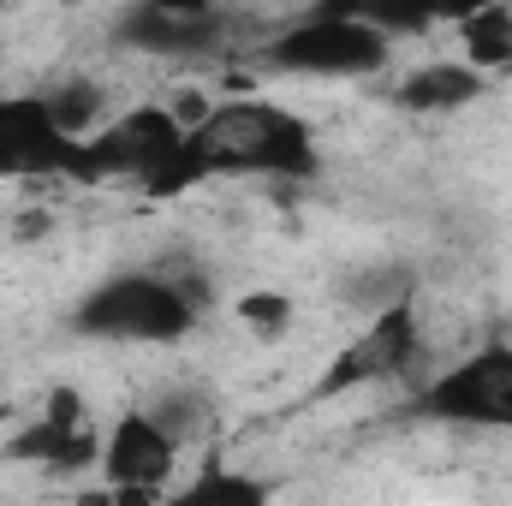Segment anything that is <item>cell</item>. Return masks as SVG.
<instances>
[{
    "mask_svg": "<svg viewBox=\"0 0 512 506\" xmlns=\"http://www.w3.org/2000/svg\"><path fill=\"white\" fill-rule=\"evenodd\" d=\"M161 506H274V501H268V489L256 477H245V471L203 465L191 483H179L173 495H161Z\"/></svg>",
    "mask_w": 512,
    "mask_h": 506,
    "instance_id": "7c38bea8",
    "label": "cell"
},
{
    "mask_svg": "<svg viewBox=\"0 0 512 506\" xmlns=\"http://www.w3.org/2000/svg\"><path fill=\"white\" fill-rule=\"evenodd\" d=\"M459 30H465V66L471 72H489V66H507L512 60V12L507 6H483Z\"/></svg>",
    "mask_w": 512,
    "mask_h": 506,
    "instance_id": "4fadbf2b",
    "label": "cell"
},
{
    "mask_svg": "<svg viewBox=\"0 0 512 506\" xmlns=\"http://www.w3.org/2000/svg\"><path fill=\"white\" fill-rule=\"evenodd\" d=\"M149 417H155V423H161V429H167V435L179 441V435H191V429H197V423L209 417V405H203V399H191V393H173V399H161V405H155Z\"/></svg>",
    "mask_w": 512,
    "mask_h": 506,
    "instance_id": "5bb4252c",
    "label": "cell"
},
{
    "mask_svg": "<svg viewBox=\"0 0 512 506\" xmlns=\"http://www.w3.org/2000/svg\"><path fill=\"white\" fill-rule=\"evenodd\" d=\"M417 411L435 423L465 429H507L512 435V340H489L447 364L441 376L417 393Z\"/></svg>",
    "mask_w": 512,
    "mask_h": 506,
    "instance_id": "5b68a950",
    "label": "cell"
},
{
    "mask_svg": "<svg viewBox=\"0 0 512 506\" xmlns=\"http://www.w3.org/2000/svg\"><path fill=\"white\" fill-rule=\"evenodd\" d=\"M120 36H126L131 48H149V54H209V48H221L227 18L209 12V6L149 0V6H131L126 18H120Z\"/></svg>",
    "mask_w": 512,
    "mask_h": 506,
    "instance_id": "30bf717a",
    "label": "cell"
},
{
    "mask_svg": "<svg viewBox=\"0 0 512 506\" xmlns=\"http://www.w3.org/2000/svg\"><path fill=\"white\" fill-rule=\"evenodd\" d=\"M72 328L90 334V340H126V346H173L197 328V304L185 286H173L167 274H149V268H126V274H108L96 280L78 310H72Z\"/></svg>",
    "mask_w": 512,
    "mask_h": 506,
    "instance_id": "3957f363",
    "label": "cell"
},
{
    "mask_svg": "<svg viewBox=\"0 0 512 506\" xmlns=\"http://www.w3.org/2000/svg\"><path fill=\"white\" fill-rule=\"evenodd\" d=\"M185 120L173 108H131L120 120H102L96 137L78 143V173L72 179H137L149 197H179L197 185L185 161Z\"/></svg>",
    "mask_w": 512,
    "mask_h": 506,
    "instance_id": "7a4b0ae2",
    "label": "cell"
},
{
    "mask_svg": "<svg viewBox=\"0 0 512 506\" xmlns=\"http://www.w3.org/2000/svg\"><path fill=\"white\" fill-rule=\"evenodd\" d=\"M108 489H137V495H161L179 471V441L149 417V411H120L102 435V459H96Z\"/></svg>",
    "mask_w": 512,
    "mask_h": 506,
    "instance_id": "ba28073f",
    "label": "cell"
},
{
    "mask_svg": "<svg viewBox=\"0 0 512 506\" xmlns=\"http://www.w3.org/2000/svg\"><path fill=\"white\" fill-rule=\"evenodd\" d=\"M18 465H42V471H84V465H96L102 459V441H96V429L84 423V399L72 393V387H54L48 393V417H36L30 429H18L12 435V447H6Z\"/></svg>",
    "mask_w": 512,
    "mask_h": 506,
    "instance_id": "9c48e42d",
    "label": "cell"
},
{
    "mask_svg": "<svg viewBox=\"0 0 512 506\" xmlns=\"http://www.w3.org/2000/svg\"><path fill=\"white\" fill-rule=\"evenodd\" d=\"M239 316L251 322L256 334H268V340H274V334H280V328L292 322V304H286L280 292H251V298L239 304Z\"/></svg>",
    "mask_w": 512,
    "mask_h": 506,
    "instance_id": "9a60e30c",
    "label": "cell"
},
{
    "mask_svg": "<svg viewBox=\"0 0 512 506\" xmlns=\"http://www.w3.org/2000/svg\"><path fill=\"white\" fill-rule=\"evenodd\" d=\"M477 96H483V72H471L465 60H429L399 78V108L411 114H453L471 108Z\"/></svg>",
    "mask_w": 512,
    "mask_h": 506,
    "instance_id": "8fae6325",
    "label": "cell"
},
{
    "mask_svg": "<svg viewBox=\"0 0 512 506\" xmlns=\"http://www.w3.org/2000/svg\"><path fill=\"white\" fill-rule=\"evenodd\" d=\"M417 346H423V334H417V316H411V304H387L382 316L364 328V334H352V346L322 370V399H334V393H346V387H364V381H393L405 376L411 364H417Z\"/></svg>",
    "mask_w": 512,
    "mask_h": 506,
    "instance_id": "52a82bcc",
    "label": "cell"
},
{
    "mask_svg": "<svg viewBox=\"0 0 512 506\" xmlns=\"http://www.w3.org/2000/svg\"><path fill=\"white\" fill-rule=\"evenodd\" d=\"M262 60L292 78H370L393 60V42L364 18V6H316L274 30Z\"/></svg>",
    "mask_w": 512,
    "mask_h": 506,
    "instance_id": "277c9868",
    "label": "cell"
},
{
    "mask_svg": "<svg viewBox=\"0 0 512 506\" xmlns=\"http://www.w3.org/2000/svg\"><path fill=\"white\" fill-rule=\"evenodd\" d=\"M78 173V137L48 114V96H0V179Z\"/></svg>",
    "mask_w": 512,
    "mask_h": 506,
    "instance_id": "8992f818",
    "label": "cell"
},
{
    "mask_svg": "<svg viewBox=\"0 0 512 506\" xmlns=\"http://www.w3.org/2000/svg\"><path fill=\"white\" fill-rule=\"evenodd\" d=\"M185 161H191L197 185L221 179V173L304 185L322 167L316 131L304 126L292 108H280V102H227V108L203 114L197 126L185 131Z\"/></svg>",
    "mask_w": 512,
    "mask_h": 506,
    "instance_id": "6da1fadb",
    "label": "cell"
}]
</instances>
